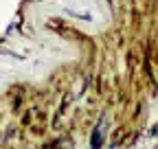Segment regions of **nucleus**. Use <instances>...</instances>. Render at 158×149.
Returning a JSON list of instances; mask_svg holds the SVG:
<instances>
[{
    "label": "nucleus",
    "mask_w": 158,
    "mask_h": 149,
    "mask_svg": "<svg viewBox=\"0 0 158 149\" xmlns=\"http://www.w3.org/2000/svg\"><path fill=\"white\" fill-rule=\"evenodd\" d=\"M101 145H103L101 127H94V129H92V136H90V149H101Z\"/></svg>",
    "instance_id": "f257e3e1"
},
{
    "label": "nucleus",
    "mask_w": 158,
    "mask_h": 149,
    "mask_svg": "<svg viewBox=\"0 0 158 149\" xmlns=\"http://www.w3.org/2000/svg\"><path fill=\"white\" fill-rule=\"evenodd\" d=\"M55 149H73V147H70V140H59Z\"/></svg>",
    "instance_id": "f03ea898"
}]
</instances>
